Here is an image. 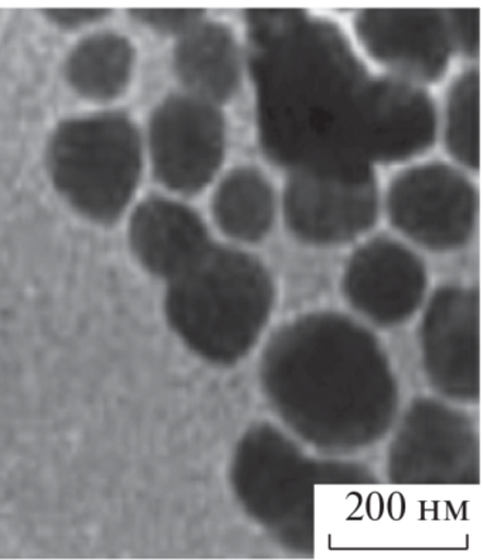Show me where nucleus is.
<instances>
[{
    "instance_id": "obj_1",
    "label": "nucleus",
    "mask_w": 483,
    "mask_h": 560,
    "mask_svg": "<svg viewBox=\"0 0 483 560\" xmlns=\"http://www.w3.org/2000/svg\"><path fill=\"white\" fill-rule=\"evenodd\" d=\"M261 140L296 171L370 165L361 148L369 79L341 32L304 12L248 14Z\"/></svg>"
},
{
    "instance_id": "obj_2",
    "label": "nucleus",
    "mask_w": 483,
    "mask_h": 560,
    "mask_svg": "<svg viewBox=\"0 0 483 560\" xmlns=\"http://www.w3.org/2000/svg\"><path fill=\"white\" fill-rule=\"evenodd\" d=\"M261 381L290 429L332 452L379 440L393 423L399 401L380 343L339 314H310L282 328L262 357Z\"/></svg>"
},
{
    "instance_id": "obj_3",
    "label": "nucleus",
    "mask_w": 483,
    "mask_h": 560,
    "mask_svg": "<svg viewBox=\"0 0 483 560\" xmlns=\"http://www.w3.org/2000/svg\"><path fill=\"white\" fill-rule=\"evenodd\" d=\"M274 305L260 262L213 247L167 280L165 317L181 342L214 365H233L255 348Z\"/></svg>"
},
{
    "instance_id": "obj_4",
    "label": "nucleus",
    "mask_w": 483,
    "mask_h": 560,
    "mask_svg": "<svg viewBox=\"0 0 483 560\" xmlns=\"http://www.w3.org/2000/svg\"><path fill=\"white\" fill-rule=\"evenodd\" d=\"M346 474L352 471L310 462L271 425H257L244 435L232 466L234 491L244 510L299 550L313 545L315 485Z\"/></svg>"
},
{
    "instance_id": "obj_5",
    "label": "nucleus",
    "mask_w": 483,
    "mask_h": 560,
    "mask_svg": "<svg viewBox=\"0 0 483 560\" xmlns=\"http://www.w3.org/2000/svg\"><path fill=\"white\" fill-rule=\"evenodd\" d=\"M49 155L60 194L95 222L117 219L140 180L141 140L122 115H94L63 124L52 137Z\"/></svg>"
},
{
    "instance_id": "obj_6",
    "label": "nucleus",
    "mask_w": 483,
    "mask_h": 560,
    "mask_svg": "<svg viewBox=\"0 0 483 560\" xmlns=\"http://www.w3.org/2000/svg\"><path fill=\"white\" fill-rule=\"evenodd\" d=\"M390 477L400 485H467L480 478V444L470 420L434 400L411 406L391 442Z\"/></svg>"
},
{
    "instance_id": "obj_7",
    "label": "nucleus",
    "mask_w": 483,
    "mask_h": 560,
    "mask_svg": "<svg viewBox=\"0 0 483 560\" xmlns=\"http://www.w3.org/2000/svg\"><path fill=\"white\" fill-rule=\"evenodd\" d=\"M370 165L296 171L285 191V219L303 241L328 246L357 237L375 222Z\"/></svg>"
},
{
    "instance_id": "obj_8",
    "label": "nucleus",
    "mask_w": 483,
    "mask_h": 560,
    "mask_svg": "<svg viewBox=\"0 0 483 560\" xmlns=\"http://www.w3.org/2000/svg\"><path fill=\"white\" fill-rule=\"evenodd\" d=\"M425 373L439 394L473 401L481 389L480 296L463 287L437 291L421 323Z\"/></svg>"
},
{
    "instance_id": "obj_9",
    "label": "nucleus",
    "mask_w": 483,
    "mask_h": 560,
    "mask_svg": "<svg viewBox=\"0 0 483 560\" xmlns=\"http://www.w3.org/2000/svg\"><path fill=\"white\" fill-rule=\"evenodd\" d=\"M389 212L396 228L411 241L432 250H452L471 236L475 191L451 167H417L394 182Z\"/></svg>"
},
{
    "instance_id": "obj_10",
    "label": "nucleus",
    "mask_w": 483,
    "mask_h": 560,
    "mask_svg": "<svg viewBox=\"0 0 483 560\" xmlns=\"http://www.w3.org/2000/svg\"><path fill=\"white\" fill-rule=\"evenodd\" d=\"M224 152V127L213 104L174 97L156 109L151 122L153 167L162 184L195 194L216 174Z\"/></svg>"
},
{
    "instance_id": "obj_11",
    "label": "nucleus",
    "mask_w": 483,
    "mask_h": 560,
    "mask_svg": "<svg viewBox=\"0 0 483 560\" xmlns=\"http://www.w3.org/2000/svg\"><path fill=\"white\" fill-rule=\"evenodd\" d=\"M349 303L380 327L413 317L427 291V272L414 253L399 243L366 244L349 261L343 280Z\"/></svg>"
},
{
    "instance_id": "obj_12",
    "label": "nucleus",
    "mask_w": 483,
    "mask_h": 560,
    "mask_svg": "<svg viewBox=\"0 0 483 560\" xmlns=\"http://www.w3.org/2000/svg\"><path fill=\"white\" fill-rule=\"evenodd\" d=\"M357 35L382 65L409 80L438 79L453 45L447 16L427 9H373L358 14Z\"/></svg>"
},
{
    "instance_id": "obj_13",
    "label": "nucleus",
    "mask_w": 483,
    "mask_h": 560,
    "mask_svg": "<svg viewBox=\"0 0 483 560\" xmlns=\"http://www.w3.org/2000/svg\"><path fill=\"white\" fill-rule=\"evenodd\" d=\"M437 131L427 95L401 80L369 81L363 102L361 148L367 162H396L432 145Z\"/></svg>"
},
{
    "instance_id": "obj_14",
    "label": "nucleus",
    "mask_w": 483,
    "mask_h": 560,
    "mask_svg": "<svg viewBox=\"0 0 483 560\" xmlns=\"http://www.w3.org/2000/svg\"><path fill=\"white\" fill-rule=\"evenodd\" d=\"M129 243L140 265L166 281L210 246L202 220L185 206L165 199L146 200L137 209Z\"/></svg>"
},
{
    "instance_id": "obj_15",
    "label": "nucleus",
    "mask_w": 483,
    "mask_h": 560,
    "mask_svg": "<svg viewBox=\"0 0 483 560\" xmlns=\"http://www.w3.org/2000/svg\"><path fill=\"white\" fill-rule=\"evenodd\" d=\"M176 67L193 97L222 103L232 97L240 77L236 42L226 27L199 22L181 35Z\"/></svg>"
},
{
    "instance_id": "obj_16",
    "label": "nucleus",
    "mask_w": 483,
    "mask_h": 560,
    "mask_svg": "<svg viewBox=\"0 0 483 560\" xmlns=\"http://www.w3.org/2000/svg\"><path fill=\"white\" fill-rule=\"evenodd\" d=\"M133 51L126 38L97 35L71 52L67 75L73 89L91 100L117 97L132 73Z\"/></svg>"
},
{
    "instance_id": "obj_17",
    "label": "nucleus",
    "mask_w": 483,
    "mask_h": 560,
    "mask_svg": "<svg viewBox=\"0 0 483 560\" xmlns=\"http://www.w3.org/2000/svg\"><path fill=\"white\" fill-rule=\"evenodd\" d=\"M214 217L227 236L240 242L264 237L274 219V196L255 171L233 172L214 198Z\"/></svg>"
},
{
    "instance_id": "obj_18",
    "label": "nucleus",
    "mask_w": 483,
    "mask_h": 560,
    "mask_svg": "<svg viewBox=\"0 0 483 560\" xmlns=\"http://www.w3.org/2000/svg\"><path fill=\"white\" fill-rule=\"evenodd\" d=\"M447 142L463 165L480 166V77L475 73L462 77L449 95Z\"/></svg>"
},
{
    "instance_id": "obj_19",
    "label": "nucleus",
    "mask_w": 483,
    "mask_h": 560,
    "mask_svg": "<svg viewBox=\"0 0 483 560\" xmlns=\"http://www.w3.org/2000/svg\"><path fill=\"white\" fill-rule=\"evenodd\" d=\"M133 13L141 22L156 31L180 35L202 22V12L193 9H141Z\"/></svg>"
},
{
    "instance_id": "obj_20",
    "label": "nucleus",
    "mask_w": 483,
    "mask_h": 560,
    "mask_svg": "<svg viewBox=\"0 0 483 560\" xmlns=\"http://www.w3.org/2000/svg\"><path fill=\"white\" fill-rule=\"evenodd\" d=\"M447 21L452 43H458L470 55L475 52L480 45V11H452Z\"/></svg>"
},
{
    "instance_id": "obj_21",
    "label": "nucleus",
    "mask_w": 483,
    "mask_h": 560,
    "mask_svg": "<svg viewBox=\"0 0 483 560\" xmlns=\"http://www.w3.org/2000/svg\"><path fill=\"white\" fill-rule=\"evenodd\" d=\"M99 9H55L49 11L50 21L63 27H79L99 21L105 16Z\"/></svg>"
}]
</instances>
